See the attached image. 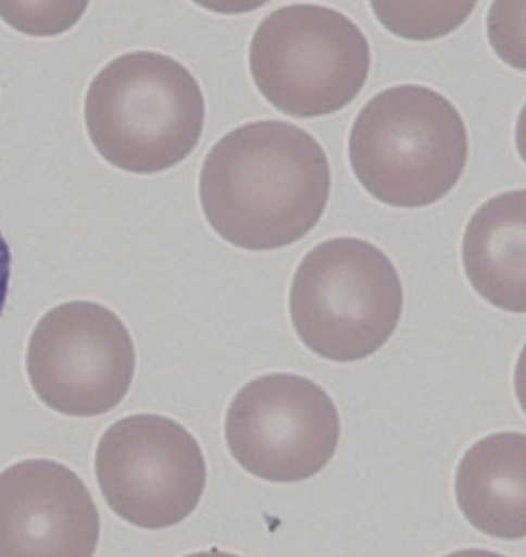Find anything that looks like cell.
I'll return each mask as SVG.
<instances>
[{
    "label": "cell",
    "mask_w": 526,
    "mask_h": 557,
    "mask_svg": "<svg viewBox=\"0 0 526 557\" xmlns=\"http://www.w3.org/2000/svg\"><path fill=\"white\" fill-rule=\"evenodd\" d=\"M403 313L393 261L376 245L336 237L313 247L290 286V319L302 344L329 362L378 352Z\"/></svg>",
    "instance_id": "277c9868"
},
{
    "label": "cell",
    "mask_w": 526,
    "mask_h": 557,
    "mask_svg": "<svg viewBox=\"0 0 526 557\" xmlns=\"http://www.w3.org/2000/svg\"><path fill=\"white\" fill-rule=\"evenodd\" d=\"M454 494L477 531L506 541L525 539V434L498 432L471 446L456 467Z\"/></svg>",
    "instance_id": "30bf717a"
},
{
    "label": "cell",
    "mask_w": 526,
    "mask_h": 557,
    "mask_svg": "<svg viewBox=\"0 0 526 557\" xmlns=\"http://www.w3.org/2000/svg\"><path fill=\"white\" fill-rule=\"evenodd\" d=\"M348 157L360 186L378 202L426 208L461 182L469 134L451 99L424 85H399L360 110Z\"/></svg>",
    "instance_id": "3957f363"
},
{
    "label": "cell",
    "mask_w": 526,
    "mask_h": 557,
    "mask_svg": "<svg viewBox=\"0 0 526 557\" xmlns=\"http://www.w3.org/2000/svg\"><path fill=\"white\" fill-rule=\"evenodd\" d=\"M444 557H506L489 549H461V552H452L449 556Z\"/></svg>",
    "instance_id": "e0dca14e"
},
{
    "label": "cell",
    "mask_w": 526,
    "mask_h": 557,
    "mask_svg": "<svg viewBox=\"0 0 526 557\" xmlns=\"http://www.w3.org/2000/svg\"><path fill=\"white\" fill-rule=\"evenodd\" d=\"M136 348L112 309L75 300L39 319L27 346V374L39 399L73 418L117 408L132 387Z\"/></svg>",
    "instance_id": "ba28073f"
},
{
    "label": "cell",
    "mask_w": 526,
    "mask_h": 557,
    "mask_svg": "<svg viewBox=\"0 0 526 557\" xmlns=\"http://www.w3.org/2000/svg\"><path fill=\"white\" fill-rule=\"evenodd\" d=\"M371 64L362 29L323 4H288L270 13L249 46L258 91L292 117L341 112L364 89Z\"/></svg>",
    "instance_id": "5b68a950"
},
{
    "label": "cell",
    "mask_w": 526,
    "mask_h": 557,
    "mask_svg": "<svg viewBox=\"0 0 526 557\" xmlns=\"http://www.w3.org/2000/svg\"><path fill=\"white\" fill-rule=\"evenodd\" d=\"M95 473L113 512L149 531L188 519L206 490V459L196 436L156 413L128 416L108 428Z\"/></svg>",
    "instance_id": "8992f818"
},
{
    "label": "cell",
    "mask_w": 526,
    "mask_h": 557,
    "mask_svg": "<svg viewBox=\"0 0 526 557\" xmlns=\"http://www.w3.org/2000/svg\"><path fill=\"white\" fill-rule=\"evenodd\" d=\"M479 0H371L378 23L397 38L433 41L454 34Z\"/></svg>",
    "instance_id": "7c38bea8"
},
{
    "label": "cell",
    "mask_w": 526,
    "mask_h": 557,
    "mask_svg": "<svg viewBox=\"0 0 526 557\" xmlns=\"http://www.w3.org/2000/svg\"><path fill=\"white\" fill-rule=\"evenodd\" d=\"M216 15H245L265 7L270 0H191Z\"/></svg>",
    "instance_id": "9a60e30c"
},
{
    "label": "cell",
    "mask_w": 526,
    "mask_h": 557,
    "mask_svg": "<svg viewBox=\"0 0 526 557\" xmlns=\"http://www.w3.org/2000/svg\"><path fill=\"white\" fill-rule=\"evenodd\" d=\"M184 557H241L235 556V554H226V552H221V549H208V552H198V554H189V556Z\"/></svg>",
    "instance_id": "ac0fdd59"
},
{
    "label": "cell",
    "mask_w": 526,
    "mask_h": 557,
    "mask_svg": "<svg viewBox=\"0 0 526 557\" xmlns=\"http://www.w3.org/2000/svg\"><path fill=\"white\" fill-rule=\"evenodd\" d=\"M523 0H496L489 11V41L498 57L516 71H525V44H523Z\"/></svg>",
    "instance_id": "5bb4252c"
},
{
    "label": "cell",
    "mask_w": 526,
    "mask_h": 557,
    "mask_svg": "<svg viewBox=\"0 0 526 557\" xmlns=\"http://www.w3.org/2000/svg\"><path fill=\"white\" fill-rule=\"evenodd\" d=\"M526 191L489 198L471 216L463 235V265L471 286L489 305L526 311Z\"/></svg>",
    "instance_id": "8fae6325"
},
{
    "label": "cell",
    "mask_w": 526,
    "mask_h": 557,
    "mask_svg": "<svg viewBox=\"0 0 526 557\" xmlns=\"http://www.w3.org/2000/svg\"><path fill=\"white\" fill-rule=\"evenodd\" d=\"M206 122L200 83L175 58L138 50L99 71L85 99L95 150L113 168L154 175L196 150Z\"/></svg>",
    "instance_id": "7a4b0ae2"
},
{
    "label": "cell",
    "mask_w": 526,
    "mask_h": 557,
    "mask_svg": "<svg viewBox=\"0 0 526 557\" xmlns=\"http://www.w3.org/2000/svg\"><path fill=\"white\" fill-rule=\"evenodd\" d=\"M341 418L334 399L299 374L274 372L249 381L226 411L233 459L263 482L315 478L338 450Z\"/></svg>",
    "instance_id": "52a82bcc"
},
{
    "label": "cell",
    "mask_w": 526,
    "mask_h": 557,
    "mask_svg": "<svg viewBox=\"0 0 526 557\" xmlns=\"http://www.w3.org/2000/svg\"><path fill=\"white\" fill-rule=\"evenodd\" d=\"M331 168L295 124L262 120L225 134L200 171V206L212 231L247 251H276L320 224Z\"/></svg>",
    "instance_id": "6da1fadb"
},
{
    "label": "cell",
    "mask_w": 526,
    "mask_h": 557,
    "mask_svg": "<svg viewBox=\"0 0 526 557\" xmlns=\"http://www.w3.org/2000/svg\"><path fill=\"white\" fill-rule=\"evenodd\" d=\"M91 0H0V20L32 38H57L85 17Z\"/></svg>",
    "instance_id": "4fadbf2b"
},
{
    "label": "cell",
    "mask_w": 526,
    "mask_h": 557,
    "mask_svg": "<svg viewBox=\"0 0 526 557\" xmlns=\"http://www.w3.org/2000/svg\"><path fill=\"white\" fill-rule=\"evenodd\" d=\"M9 284H11V247L0 233V315L9 298Z\"/></svg>",
    "instance_id": "2e32d148"
},
{
    "label": "cell",
    "mask_w": 526,
    "mask_h": 557,
    "mask_svg": "<svg viewBox=\"0 0 526 557\" xmlns=\"http://www.w3.org/2000/svg\"><path fill=\"white\" fill-rule=\"evenodd\" d=\"M99 510L66 465L29 459L0 473V557H93Z\"/></svg>",
    "instance_id": "9c48e42d"
}]
</instances>
